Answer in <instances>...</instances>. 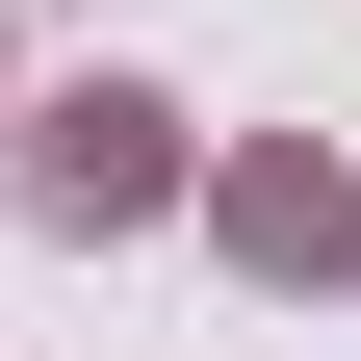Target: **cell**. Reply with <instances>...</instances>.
Returning a JSON list of instances; mask_svg holds the SVG:
<instances>
[{"mask_svg": "<svg viewBox=\"0 0 361 361\" xmlns=\"http://www.w3.org/2000/svg\"><path fill=\"white\" fill-rule=\"evenodd\" d=\"M233 233L284 258V284H336V258H361V207H336V155H258V180H233Z\"/></svg>", "mask_w": 361, "mask_h": 361, "instance_id": "cell-2", "label": "cell"}, {"mask_svg": "<svg viewBox=\"0 0 361 361\" xmlns=\"http://www.w3.org/2000/svg\"><path fill=\"white\" fill-rule=\"evenodd\" d=\"M155 129H180V104H129V78H104V104H52V155H26V180H52V233H129V207H155V180H180Z\"/></svg>", "mask_w": 361, "mask_h": 361, "instance_id": "cell-1", "label": "cell"}]
</instances>
